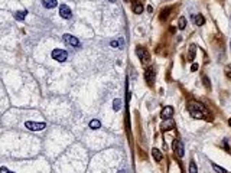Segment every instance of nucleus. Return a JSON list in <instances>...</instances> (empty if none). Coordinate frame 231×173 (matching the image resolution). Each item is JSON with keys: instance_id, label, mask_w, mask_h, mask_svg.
I'll return each instance as SVG.
<instances>
[{"instance_id": "f03ea898", "label": "nucleus", "mask_w": 231, "mask_h": 173, "mask_svg": "<svg viewBox=\"0 0 231 173\" xmlns=\"http://www.w3.org/2000/svg\"><path fill=\"white\" fill-rule=\"evenodd\" d=\"M136 54H137L139 59L143 65H149L150 64V54L143 48V46H137L136 48Z\"/></svg>"}, {"instance_id": "20e7f679", "label": "nucleus", "mask_w": 231, "mask_h": 173, "mask_svg": "<svg viewBox=\"0 0 231 173\" xmlns=\"http://www.w3.org/2000/svg\"><path fill=\"white\" fill-rule=\"evenodd\" d=\"M173 150H175V153H176V156L179 157H183V154H185V149H183V143H182L179 139H176V140H173Z\"/></svg>"}, {"instance_id": "c85d7f7f", "label": "nucleus", "mask_w": 231, "mask_h": 173, "mask_svg": "<svg viewBox=\"0 0 231 173\" xmlns=\"http://www.w3.org/2000/svg\"><path fill=\"white\" fill-rule=\"evenodd\" d=\"M119 173H126V172H124V170H120V172H119Z\"/></svg>"}, {"instance_id": "393cba45", "label": "nucleus", "mask_w": 231, "mask_h": 173, "mask_svg": "<svg viewBox=\"0 0 231 173\" xmlns=\"http://www.w3.org/2000/svg\"><path fill=\"white\" fill-rule=\"evenodd\" d=\"M121 41H123V39H119V41H113V42H111V46H120V45H121Z\"/></svg>"}, {"instance_id": "7ed1b4c3", "label": "nucleus", "mask_w": 231, "mask_h": 173, "mask_svg": "<svg viewBox=\"0 0 231 173\" xmlns=\"http://www.w3.org/2000/svg\"><path fill=\"white\" fill-rule=\"evenodd\" d=\"M52 58L58 62H65L68 58V52L64 49H55V51H52Z\"/></svg>"}, {"instance_id": "0eeeda50", "label": "nucleus", "mask_w": 231, "mask_h": 173, "mask_svg": "<svg viewBox=\"0 0 231 173\" xmlns=\"http://www.w3.org/2000/svg\"><path fill=\"white\" fill-rule=\"evenodd\" d=\"M64 41H65L68 45H72L74 48H78V46L81 45V43H80V41H78L75 36H72V35H68V33H65V35H64Z\"/></svg>"}, {"instance_id": "b1692460", "label": "nucleus", "mask_w": 231, "mask_h": 173, "mask_svg": "<svg viewBox=\"0 0 231 173\" xmlns=\"http://www.w3.org/2000/svg\"><path fill=\"white\" fill-rule=\"evenodd\" d=\"M224 71H226V75L228 76V78H231V65H227Z\"/></svg>"}, {"instance_id": "412c9836", "label": "nucleus", "mask_w": 231, "mask_h": 173, "mask_svg": "<svg viewBox=\"0 0 231 173\" xmlns=\"http://www.w3.org/2000/svg\"><path fill=\"white\" fill-rule=\"evenodd\" d=\"M189 173H198V169H197V164L194 160L189 163Z\"/></svg>"}, {"instance_id": "2f4dec72", "label": "nucleus", "mask_w": 231, "mask_h": 173, "mask_svg": "<svg viewBox=\"0 0 231 173\" xmlns=\"http://www.w3.org/2000/svg\"><path fill=\"white\" fill-rule=\"evenodd\" d=\"M230 48H231V42H230Z\"/></svg>"}, {"instance_id": "39448f33", "label": "nucleus", "mask_w": 231, "mask_h": 173, "mask_svg": "<svg viewBox=\"0 0 231 173\" xmlns=\"http://www.w3.org/2000/svg\"><path fill=\"white\" fill-rule=\"evenodd\" d=\"M26 129L30 130V131H39V130H44L46 127L45 123H36V121H26L25 123Z\"/></svg>"}, {"instance_id": "4468645a", "label": "nucleus", "mask_w": 231, "mask_h": 173, "mask_svg": "<svg viewBox=\"0 0 231 173\" xmlns=\"http://www.w3.org/2000/svg\"><path fill=\"white\" fill-rule=\"evenodd\" d=\"M171 7H166V9H163V10L160 12V20L165 22L166 19H168V16H169V13H171Z\"/></svg>"}, {"instance_id": "f257e3e1", "label": "nucleus", "mask_w": 231, "mask_h": 173, "mask_svg": "<svg viewBox=\"0 0 231 173\" xmlns=\"http://www.w3.org/2000/svg\"><path fill=\"white\" fill-rule=\"evenodd\" d=\"M188 110H189V114L197 120L207 117V107L202 103H199V101H191L189 105H188Z\"/></svg>"}, {"instance_id": "f3484780", "label": "nucleus", "mask_w": 231, "mask_h": 173, "mask_svg": "<svg viewBox=\"0 0 231 173\" xmlns=\"http://www.w3.org/2000/svg\"><path fill=\"white\" fill-rule=\"evenodd\" d=\"M101 127V123H100L98 120H91L90 121V129H93V130H97Z\"/></svg>"}, {"instance_id": "423d86ee", "label": "nucleus", "mask_w": 231, "mask_h": 173, "mask_svg": "<svg viewBox=\"0 0 231 173\" xmlns=\"http://www.w3.org/2000/svg\"><path fill=\"white\" fill-rule=\"evenodd\" d=\"M144 78H146V82H147L149 85H153V84H155L156 72H155L153 66H152V68H149V69H146V72H144Z\"/></svg>"}, {"instance_id": "aec40b11", "label": "nucleus", "mask_w": 231, "mask_h": 173, "mask_svg": "<svg viewBox=\"0 0 231 173\" xmlns=\"http://www.w3.org/2000/svg\"><path fill=\"white\" fill-rule=\"evenodd\" d=\"M113 108H114L116 111H119L121 108V101H120V98H116L114 100V103H113Z\"/></svg>"}, {"instance_id": "bb28decb", "label": "nucleus", "mask_w": 231, "mask_h": 173, "mask_svg": "<svg viewBox=\"0 0 231 173\" xmlns=\"http://www.w3.org/2000/svg\"><path fill=\"white\" fill-rule=\"evenodd\" d=\"M198 68H199L198 64H194L192 66H191V71H198Z\"/></svg>"}, {"instance_id": "f8f14e48", "label": "nucleus", "mask_w": 231, "mask_h": 173, "mask_svg": "<svg viewBox=\"0 0 231 173\" xmlns=\"http://www.w3.org/2000/svg\"><path fill=\"white\" fill-rule=\"evenodd\" d=\"M194 23L197 26H202L204 23H205V17L202 15H197V16H194Z\"/></svg>"}, {"instance_id": "4be33fe9", "label": "nucleus", "mask_w": 231, "mask_h": 173, "mask_svg": "<svg viewBox=\"0 0 231 173\" xmlns=\"http://www.w3.org/2000/svg\"><path fill=\"white\" fill-rule=\"evenodd\" d=\"M185 26H187V19L183 16L179 17V29H185Z\"/></svg>"}, {"instance_id": "dca6fc26", "label": "nucleus", "mask_w": 231, "mask_h": 173, "mask_svg": "<svg viewBox=\"0 0 231 173\" xmlns=\"http://www.w3.org/2000/svg\"><path fill=\"white\" fill-rule=\"evenodd\" d=\"M195 54H197V45H191V48H189V55H188V59L192 61L194 56H195Z\"/></svg>"}, {"instance_id": "1a4fd4ad", "label": "nucleus", "mask_w": 231, "mask_h": 173, "mask_svg": "<svg viewBox=\"0 0 231 173\" xmlns=\"http://www.w3.org/2000/svg\"><path fill=\"white\" fill-rule=\"evenodd\" d=\"M172 115H173V107H171V105H166V107L162 110V113H160V117L163 120L171 118Z\"/></svg>"}, {"instance_id": "2eb2a0df", "label": "nucleus", "mask_w": 231, "mask_h": 173, "mask_svg": "<svg viewBox=\"0 0 231 173\" xmlns=\"http://www.w3.org/2000/svg\"><path fill=\"white\" fill-rule=\"evenodd\" d=\"M26 15H28V10H20V12H16V13H15V17H16L17 20H23V19L26 17Z\"/></svg>"}, {"instance_id": "a878e982", "label": "nucleus", "mask_w": 231, "mask_h": 173, "mask_svg": "<svg viewBox=\"0 0 231 173\" xmlns=\"http://www.w3.org/2000/svg\"><path fill=\"white\" fill-rule=\"evenodd\" d=\"M0 173H13V172H10L7 168H0Z\"/></svg>"}, {"instance_id": "9b49d317", "label": "nucleus", "mask_w": 231, "mask_h": 173, "mask_svg": "<svg viewBox=\"0 0 231 173\" xmlns=\"http://www.w3.org/2000/svg\"><path fill=\"white\" fill-rule=\"evenodd\" d=\"M42 5L46 9H54L55 6H58V2L56 0H42Z\"/></svg>"}, {"instance_id": "a211bd4d", "label": "nucleus", "mask_w": 231, "mask_h": 173, "mask_svg": "<svg viewBox=\"0 0 231 173\" xmlns=\"http://www.w3.org/2000/svg\"><path fill=\"white\" fill-rule=\"evenodd\" d=\"M152 154H153L156 162H160V160H162V153H160L158 149H153V150H152Z\"/></svg>"}, {"instance_id": "5701e85b", "label": "nucleus", "mask_w": 231, "mask_h": 173, "mask_svg": "<svg viewBox=\"0 0 231 173\" xmlns=\"http://www.w3.org/2000/svg\"><path fill=\"white\" fill-rule=\"evenodd\" d=\"M202 81H204V85H205V86H207V88L209 90V88H211V82H209V79L207 78V75L202 76Z\"/></svg>"}, {"instance_id": "7c9ffc66", "label": "nucleus", "mask_w": 231, "mask_h": 173, "mask_svg": "<svg viewBox=\"0 0 231 173\" xmlns=\"http://www.w3.org/2000/svg\"><path fill=\"white\" fill-rule=\"evenodd\" d=\"M110 2H111V3H114V2H116V0H110Z\"/></svg>"}, {"instance_id": "c756f323", "label": "nucleus", "mask_w": 231, "mask_h": 173, "mask_svg": "<svg viewBox=\"0 0 231 173\" xmlns=\"http://www.w3.org/2000/svg\"><path fill=\"white\" fill-rule=\"evenodd\" d=\"M228 124H230V125H231V118H230V121H228Z\"/></svg>"}, {"instance_id": "cd10ccee", "label": "nucleus", "mask_w": 231, "mask_h": 173, "mask_svg": "<svg viewBox=\"0 0 231 173\" xmlns=\"http://www.w3.org/2000/svg\"><path fill=\"white\" fill-rule=\"evenodd\" d=\"M147 12L149 13H152V12H153V7H152V6H147Z\"/></svg>"}, {"instance_id": "6e6552de", "label": "nucleus", "mask_w": 231, "mask_h": 173, "mask_svg": "<svg viewBox=\"0 0 231 173\" xmlns=\"http://www.w3.org/2000/svg\"><path fill=\"white\" fill-rule=\"evenodd\" d=\"M59 15H61V17H64V19H71L72 12L66 5H61L59 6Z\"/></svg>"}, {"instance_id": "ddd939ff", "label": "nucleus", "mask_w": 231, "mask_h": 173, "mask_svg": "<svg viewBox=\"0 0 231 173\" xmlns=\"http://www.w3.org/2000/svg\"><path fill=\"white\" fill-rule=\"evenodd\" d=\"M173 127H175V123L171 121V118L163 121V124H162V130H169V129H173Z\"/></svg>"}, {"instance_id": "6ab92c4d", "label": "nucleus", "mask_w": 231, "mask_h": 173, "mask_svg": "<svg viewBox=\"0 0 231 173\" xmlns=\"http://www.w3.org/2000/svg\"><path fill=\"white\" fill-rule=\"evenodd\" d=\"M212 168H214L215 172H218V173H228V170L224 168H221V166H218V164H215V163H212Z\"/></svg>"}, {"instance_id": "9d476101", "label": "nucleus", "mask_w": 231, "mask_h": 173, "mask_svg": "<svg viewBox=\"0 0 231 173\" xmlns=\"http://www.w3.org/2000/svg\"><path fill=\"white\" fill-rule=\"evenodd\" d=\"M132 9H133V12H134L136 15H140V13L143 12V6H142V3H140L139 0H133Z\"/></svg>"}]
</instances>
